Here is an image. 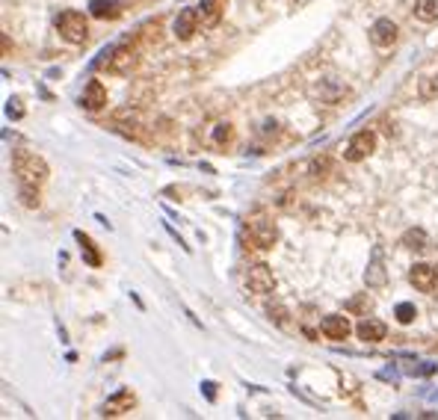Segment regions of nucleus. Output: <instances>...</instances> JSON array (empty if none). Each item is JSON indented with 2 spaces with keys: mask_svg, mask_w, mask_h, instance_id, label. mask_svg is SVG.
Segmentation results:
<instances>
[{
  "mask_svg": "<svg viewBox=\"0 0 438 420\" xmlns=\"http://www.w3.org/2000/svg\"><path fill=\"white\" fill-rule=\"evenodd\" d=\"M12 169H15V175H18L21 183H33V187L45 183L48 175H51L48 163L39 154H33V151H15V157H12Z\"/></svg>",
  "mask_w": 438,
  "mask_h": 420,
  "instance_id": "obj_1",
  "label": "nucleus"
},
{
  "mask_svg": "<svg viewBox=\"0 0 438 420\" xmlns=\"http://www.w3.org/2000/svg\"><path fill=\"white\" fill-rule=\"evenodd\" d=\"M57 30H59L62 39L71 42V45H86V42H89V21H86L83 12L66 9L57 18Z\"/></svg>",
  "mask_w": 438,
  "mask_h": 420,
  "instance_id": "obj_2",
  "label": "nucleus"
},
{
  "mask_svg": "<svg viewBox=\"0 0 438 420\" xmlns=\"http://www.w3.org/2000/svg\"><path fill=\"white\" fill-rule=\"evenodd\" d=\"M373 151H377V133L373 130H358L353 140H349L346 151H344V160L349 163H361V160H367Z\"/></svg>",
  "mask_w": 438,
  "mask_h": 420,
  "instance_id": "obj_3",
  "label": "nucleus"
},
{
  "mask_svg": "<svg viewBox=\"0 0 438 420\" xmlns=\"http://www.w3.org/2000/svg\"><path fill=\"white\" fill-rule=\"evenodd\" d=\"M246 287L255 296H270L275 290V276L267 264H255L246 269Z\"/></svg>",
  "mask_w": 438,
  "mask_h": 420,
  "instance_id": "obj_4",
  "label": "nucleus"
},
{
  "mask_svg": "<svg viewBox=\"0 0 438 420\" xmlns=\"http://www.w3.org/2000/svg\"><path fill=\"white\" fill-rule=\"evenodd\" d=\"M136 63H140V54H136V47H131V45H122L107 57V68L112 74H131L136 68Z\"/></svg>",
  "mask_w": 438,
  "mask_h": 420,
  "instance_id": "obj_5",
  "label": "nucleus"
},
{
  "mask_svg": "<svg viewBox=\"0 0 438 420\" xmlns=\"http://www.w3.org/2000/svg\"><path fill=\"white\" fill-rule=\"evenodd\" d=\"M397 24L391 18H379V21H373V27L367 30L370 36V45L373 47H391L397 42Z\"/></svg>",
  "mask_w": 438,
  "mask_h": 420,
  "instance_id": "obj_6",
  "label": "nucleus"
},
{
  "mask_svg": "<svg viewBox=\"0 0 438 420\" xmlns=\"http://www.w3.org/2000/svg\"><path fill=\"white\" fill-rule=\"evenodd\" d=\"M409 281H411V287H415V290L432 293L435 284H438V269H432L430 264H415L409 269Z\"/></svg>",
  "mask_w": 438,
  "mask_h": 420,
  "instance_id": "obj_7",
  "label": "nucleus"
},
{
  "mask_svg": "<svg viewBox=\"0 0 438 420\" xmlns=\"http://www.w3.org/2000/svg\"><path fill=\"white\" fill-rule=\"evenodd\" d=\"M80 107L89 110V113H98V110L107 107V89H104L101 80H89V83H86V89L80 95Z\"/></svg>",
  "mask_w": 438,
  "mask_h": 420,
  "instance_id": "obj_8",
  "label": "nucleus"
},
{
  "mask_svg": "<svg viewBox=\"0 0 438 420\" xmlns=\"http://www.w3.org/2000/svg\"><path fill=\"white\" fill-rule=\"evenodd\" d=\"M320 331H323V335H326L329 340H346L349 331H353V323H349L344 314H329V317H323Z\"/></svg>",
  "mask_w": 438,
  "mask_h": 420,
  "instance_id": "obj_9",
  "label": "nucleus"
},
{
  "mask_svg": "<svg viewBox=\"0 0 438 420\" xmlns=\"http://www.w3.org/2000/svg\"><path fill=\"white\" fill-rule=\"evenodd\" d=\"M198 27H202V24H198V9H181L178 18H175V24H172V30L181 42L193 39V36L198 33Z\"/></svg>",
  "mask_w": 438,
  "mask_h": 420,
  "instance_id": "obj_10",
  "label": "nucleus"
},
{
  "mask_svg": "<svg viewBox=\"0 0 438 420\" xmlns=\"http://www.w3.org/2000/svg\"><path fill=\"white\" fill-rule=\"evenodd\" d=\"M249 237H252V243L258 246V249H272L275 240H279V231H275L272 222L258 219V222L249 225Z\"/></svg>",
  "mask_w": 438,
  "mask_h": 420,
  "instance_id": "obj_11",
  "label": "nucleus"
},
{
  "mask_svg": "<svg viewBox=\"0 0 438 420\" xmlns=\"http://www.w3.org/2000/svg\"><path fill=\"white\" fill-rule=\"evenodd\" d=\"M196 9H198V24H202V30H210V27H217V24L222 21L225 0H202Z\"/></svg>",
  "mask_w": 438,
  "mask_h": 420,
  "instance_id": "obj_12",
  "label": "nucleus"
},
{
  "mask_svg": "<svg viewBox=\"0 0 438 420\" xmlns=\"http://www.w3.org/2000/svg\"><path fill=\"white\" fill-rule=\"evenodd\" d=\"M136 405V397L131 391H119V393H112V397L104 403V409H101V414H107V417H119V414H124V412H131Z\"/></svg>",
  "mask_w": 438,
  "mask_h": 420,
  "instance_id": "obj_13",
  "label": "nucleus"
},
{
  "mask_svg": "<svg viewBox=\"0 0 438 420\" xmlns=\"http://www.w3.org/2000/svg\"><path fill=\"white\" fill-rule=\"evenodd\" d=\"M356 331H358V338L365 340V343H379V340H385V323L382 320H373V317H365L361 323L356 326Z\"/></svg>",
  "mask_w": 438,
  "mask_h": 420,
  "instance_id": "obj_14",
  "label": "nucleus"
},
{
  "mask_svg": "<svg viewBox=\"0 0 438 420\" xmlns=\"http://www.w3.org/2000/svg\"><path fill=\"white\" fill-rule=\"evenodd\" d=\"M385 281H388V276H385L382 252L377 249V252H373V261L367 267V273H365V284H367V287H373V290H379V287H385Z\"/></svg>",
  "mask_w": 438,
  "mask_h": 420,
  "instance_id": "obj_15",
  "label": "nucleus"
},
{
  "mask_svg": "<svg viewBox=\"0 0 438 420\" xmlns=\"http://www.w3.org/2000/svg\"><path fill=\"white\" fill-rule=\"evenodd\" d=\"M400 243H403L406 249H411V252H423L430 246V237H427V231H423V228H409Z\"/></svg>",
  "mask_w": 438,
  "mask_h": 420,
  "instance_id": "obj_16",
  "label": "nucleus"
},
{
  "mask_svg": "<svg viewBox=\"0 0 438 420\" xmlns=\"http://www.w3.org/2000/svg\"><path fill=\"white\" fill-rule=\"evenodd\" d=\"M92 15L95 18H119L122 15V6L112 3V0H92Z\"/></svg>",
  "mask_w": 438,
  "mask_h": 420,
  "instance_id": "obj_17",
  "label": "nucleus"
},
{
  "mask_svg": "<svg viewBox=\"0 0 438 420\" xmlns=\"http://www.w3.org/2000/svg\"><path fill=\"white\" fill-rule=\"evenodd\" d=\"M415 15L423 24L438 21V0H418V3H415Z\"/></svg>",
  "mask_w": 438,
  "mask_h": 420,
  "instance_id": "obj_18",
  "label": "nucleus"
},
{
  "mask_svg": "<svg viewBox=\"0 0 438 420\" xmlns=\"http://www.w3.org/2000/svg\"><path fill=\"white\" fill-rule=\"evenodd\" d=\"M78 243H80V249H83L86 264H89V267H101V255H98L95 243H92L89 237H86V234H80V231H78Z\"/></svg>",
  "mask_w": 438,
  "mask_h": 420,
  "instance_id": "obj_19",
  "label": "nucleus"
},
{
  "mask_svg": "<svg viewBox=\"0 0 438 420\" xmlns=\"http://www.w3.org/2000/svg\"><path fill=\"white\" fill-rule=\"evenodd\" d=\"M418 95H421V101H435L438 98V74H430V77L421 80Z\"/></svg>",
  "mask_w": 438,
  "mask_h": 420,
  "instance_id": "obj_20",
  "label": "nucleus"
},
{
  "mask_svg": "<svg viewBox=\"0 0 438 420\" xmlns=\"http://www.w3.org/2000/svg\"><path fill=\"white\" fill-rule=\"evenodd\" d=\"M21 202L27 207H39V187H33V183H21Z\"/></svg>",
  "mask_w": 438,
  "mask_h": 420,
  "instance_id": "obj_21",
  "label": "nucleus"
},
{
  "mask_svg": "<svg viewBox=\"0 0 438 420\" xmlns=\"http://www.w3.org/2000/svg\"><path fill=\"white\" fill-rule=\"evenodd\" d=\"M415 305H409V302H403V305H397V320H400V323H411V320H415Z\"/></svg>",
  "mask_w": 438,
  "mask_h": 420,
  "instance_id": "obj_22",
  "label": "nucleus"
},
{
  "mask_svg": "<svg viewBox=\"0 0 438 420\" xmlns=\"http://www.w3.org/2000/svg\"><path fill=\"white\" fill-rule=\"evenodd\" d=\"M267 314H270V320H275L279 326H284V323H287V311H284L282 305H275V308L270 305V311H267Z\"/></svg>",
  "mask_w": 438,
  "mask_h": 420,
  "instance_id": "obj_23",
  "label": "nucleus"
},
{
  "mask_svg": "<svg viewBox=\"0 0 438 420\" xmlns=\"http://www.w3.org/2000/svg\"><path fill=\"white\" fill-rule=\"evenodd\" d=\"M228 137H231V125H217V145H222V142H228Z\"/></svg>",
  "mask_w": 438,
  "mask_h": 420,
  "instance_id": "obj_24",
  "label": "nucleus"
},
{
  "mask_svg": "<svg viewBox=\"0 0 438 420\" xmlns=\"http://www.w3.org/2000/svg\"><path fill=\"white\" fill-rule=\"evenodd\" d=\"M346 308H349V311H370V299H367V296H365V299H353Z\"/></svg>",
  "mask_w": 438,
  "mask_h": 420,
  "instance_id": "obj_25",
  "label": "nucleus"
}]
</instances>
